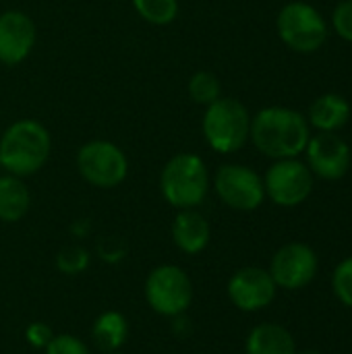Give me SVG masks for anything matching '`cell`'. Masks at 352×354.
<instances>
[{"label": "cell", "mask_w": 352, "mask_h": 354, "mask_svg": "<svg viewBox=\"0 0 352 354\" xmlns=\"http://www.w3.org/2000/svg\"><path fill=\"white\" fill-rule=\"evenodd\" d=\"M249 139L253 145L272 160L299 158L309 139V122L299 110L284 106H270L251 116Z\"/></svg>", "instance_id": "cell-1"}, {"label": "cell", "mask_w": 352, "mask_h": 354, "mask_svg": "<svg viewBox=\"0 0 352 354\" xmlns=\"http://www.w3.org/2000/svg\"><path fill=\"white\" fill-rule=\"evenodd\" d=\"M52 153L48 129L33 120L21 118L8 124L0 137V164L6 174L25 178L39 172Z\"/></svg>", "instance_id": "cell-2"}, {"label": "cell", "mask_w": 352, "mask_h": 354, "mask_svg": "<svg viewBox=\"0 0 352 354\" xmlns=\"http://www.w3.org/2000/svg\"><path fill=\"white\" fill-rule=\"evenodd\" d=\"M210 191V172L197 153L172 156L160 172V193L176 209H195Z\"/></svg>", "instance_id": "cell-3"}, {"label": "cell", "mask_w": 352, "mask_h": 354, "mask_svg": "<svg viewBox=\"0 0 352 354\" xmlns=\"http://www.w3.org/2000/svg\"><path fill=\"white\" fill-rule=\"evenodd\" d=\"M201 131L214 151L234 153L249 141L251 114L243 102L234 97H220L205 108Z\"/></svg>", "instance_id": "cell-4"}, {"label": "cell", "mask_w": 352, "mask_h": 354, "mask_svg": "<svg viewBox=\"0 0 352 354\" xmlns=\"http://www.w3.org/2000/svg\"><path fill=\"white\" fill-rule=\"evenodd\" d=\"M280 39L299 54L317 52L328 39V23L324 15L307 2H288L276 19Z\"/></svg>", "instance_id": "cell-5"}, {"label": "cell", "mask_w": 352, "mask_h": 354, "mask_svg": "<svg viewBox=\"0 0 352 354\" xmlns=\"http://www.w3.org/2000/svg\"><path fill=\"white\" fill-rule=\"evenodd\" d=\"M77 170L81 178L98 189H114L124 183L129 174L127 153L112 141L93 139L79 147Z\"/></svg>", "instance_id": "cell-6"}, {"label": "cell", "mask_w": 352, "mask_h": 354, "mask_svg": "<svg viewBox=\"0 0 352 354\" xmlns=\"http://www.w3.org/2000/svg\"><path fill=\"white\" fill-rule=\"evenodd\" d=\"M147 305L164 317L183 315L193 301V282L178 266H160L145 280Z\"/></svg>", "instance_id": "cell-7"}, {"label": "cell", "mask_w": 352, "mask_h": 354, "mask_svg": "<svg viewBox=\"0 0 352 354\" xmlns=\"http://www.w3.org/2000/svg\"><path fill=\"white\" fill-rule=\"evenodd\" d=\"M266 197L280 207H297L309 199L313 191V172L297 158L274 160L263 176Z\"/></svg>", "instance_id": "cell-8"}, {"label": "cell", "mask_w": 352, "mask_h": 354, "mask_svg": "<svg viewBox=\"0 0 352 354\" xmlns=\"http://www.w3.org/2000/svg\"><path fill=\"white\" fill-rule=\"evenodd\" d=\"M214 189L222 203L237 212H253L266 199L263 178L243 164H222L214 176Z\"/></svg>", "instance_id": "cell-9"}, {"label": "cell", "mask_w": 352, "mask_h": 354, "mask_svg": "<svg viewBox=\"0 0 352 354\" xmlns=\"http://www.w3.org/2000/svg\"><path fill=\"white\" fill-rule=\"evenodd\" d=\"M268 272L276 286L286 290H301L317 274V255L305 243H288L276 251Z\"/></svg>", "instance_id": "cell-10"}, {"label": "cell", "mask_w": 352, "mask_h": 354, "mask_svg": "<svg viewBox=\"0 0 352 354\" xmlns=\"http://www.w3.org/2000/svg\"><path fill=\"white\" fill-rule=\"evenodd\" d=\"M307 166L313 176L324 180H340L351 168V147L336 133H317L309 139Z\"/></svg>", "instance_id": "cell-11"}, {"label": "cell", "mask_w": 352, "mask_h": 354, "mask_svg": "<svg viewBox=\"0 0 352 354\" xmlns=\"http://www.w3.org/2000/svg\"><path fill=\"white\" fill-rule=\"evenodd\" d=\"M276 282L268 270L243 268L228 280V299L245 313H255L270 307L276 299Z\"/></svg>", "instance_id": "cell-12"}, {"label": "cell", "mask_w": 352, "mask_h": 354, "mask_svg": "<svg viewBox=\"0 0 352 354\" xmlns=\"http://www.w3.org/2000/svg\"><path fill=\"white\" fill-rule=\"evenodd\" d=\"M37 39V27L33 19L23 10L0 12V64L17 66L33 50Z\"/></svg>", "instance_id": "cell-13"}, {"label": "cell", "mask_w": 352, "mask_h": 354, "mask_svg": "<svg viewBox=\"0 0 352 354\" xmlns=\"http://www.w3.org/2000/svg\"><path fill=\"white\" fill-rule=\"evenodd\" d=\"M210 236H212L210 224L199 212L178 209V214L172 222V241L183 253H187V255L201 253L207 247Z\"/></svg>", "instance_id": "cell-14"}, {"label": "cell", "mask_w": 352, "mask_h": 354, "mask_svg": "<svg viewBox=\"0 0 352 354\" xmlns=\"http://www.w3.org/2000/svg\"><path fill=\"white\" fill-rule=\"evenodd\" d=\"M349 118L351 104L346 102V97L338 93H324L311 104L307 122L319 133H336L349 122Z\"/></svg>", "instance_id": "cell-15"}, {"label": "cell", "mask_w": 352, "mask_h": 354, "mask_svg": "<svg viewBox=\"0 0 352 354\" xmlns=\"http://www.w3.org/2000/svg\"><path fill=\"white\" fill-rule=\"evenodd\" d=\"M247 354H297L293 334L278 324H261L251 330L245 344Z\"/></svg>", "instance_id": "cell-16"}, {"label": "cell", "mask_w": 352, "mask_h": 354, "mask_svg": "<svg viewBox=\"0 0 352 354\" xmlns=\"http://www.w3.org/2000/svg\"><path fill=\"white\" fill-rule=\"evenodd\" d=\"M31 205V195L23 178L12 174H0V220L19 222L25 218Z\"/></svg>", "instance_id": "cell-17"}, {"label": "cell", "mask_w": 352, "mask_h": 354, "mask_svg": "<svg viewBox=\"0 0 352 354\" xmlns=\"http://www.w3.org/2000/svg\"><path fill=\"white\" fill-rule=\"evenodd\" d=\"M91 338L95 346L104 353H118V348L129 338V322L118 311L102 313L91 328Z\"/></svg>", "instance_id": "cell-18"}, {"label": "cell", "mask_w": 352, "mask_h": 354, "mask_svg": "<svg viewBox=\"0 0 352 354\" xmlns=\"http://www.w3.org/2000/svg\"><path fill=\"white\" fill-rule=\"evenodd\" d=\"M187 91L189 97L199 104V106H210L216 100L222 97V83L218 79V75L210 73V71H197L191 75L189 83H187Z\"/></svg>", "instance_id": "cell-19"}, {"label": "cell", "mask_w": 352, "mask_h": 354, "mask_svg": "<svg viewBox=\"0 0 352 354\" xmlns=\"http://www.w3.org/2000/svg\"><path fill=\"white\" fill-rule=\"evenodd\" d=\"M137 15L151 25H170L178 17V0H133Z\"/></svg>", "instance_id": "cell-20"}, {"label": "cell", "mask_w": 352, "mask_h": 354, "mask_svg": "<svg viewBox=\"0 0 352 354\" xmlns=\"http://www.w3.org/2000/svg\"><path fill=\"white\" fill-rule=\"evenodd\" d=\"M56 266H58V270L62 274L77 276V274H81L89 266V253L83 247H79V245H68V247H64L58 253Z\"/></svg>", "instance_id": "cell-21"}, {"label": "cell", "mask_w": 352, "mask_h": 354, "mask_svg": "<svg viewBox=\"0 0 352 354\" xmlns=\"http://www.w3.org/2000/svg\"><path fill=\"white\" fill-rule=\"evenodd\" d=\"M332 288L338 301L352 309V257L336 266L332 276Z\"/></svg>", "instance_id": "cell-22"}, {"label": "cell", "mask_w": 352, "mask_h": 354, "mask_svg": "<svg viewBox=\"0 0 352 354\" xmlns=\"http://www.w3.org/2000/svg\"><path fill=\"white\" fill-rule=\"evenodd\" d=\"M44 351L46 354H89V348L85 346V342L71 334L54 336Z\"/></svg>", "instance_id": "cell-23"}, {"label": "cell", "mask_w": 352, "mask_h": 354, "mask_svg": "<svg viewBox=\"0 0 352 354\" xmlns=\"http://www.w3.org/2000/svg\"><path fill=\"white\" fill-rule=\"evenodd\" d=\"M332 27L342 39L352 44V0H342L336 4L332 12Z\"/></svg>", "instance_id": "cell-24"}, {"label": "cell", "mask_w": 352, "mask_h": 354, "mask_svg": "<svg viewBox=\"0 0 352 354\" xmlns=\"http://www.w3.org/2000/svg\"><path fill=\"white\" fill-rule=\"evenodd\" d=\"M25 338H27V342H29L31 346H35V348H46L48 342L54 338V332H52L50 326H46V324H31V326L27 328V332H25Z\"/></svg>", "instance_id": "cell-25"}, {"label": "cell", "mask_w": 352, "mask_h": 354, "mask_svg": "<svg viewBox=\"0 0 352 354\" xmlns=\"http://www.w3.org/2000/svg\"><path fill=\"white\" fill-rule=\"evenodd\" d=\"M297 354H322V353H317V351H303V353H297Z\"/></svg>", "instance_id": "cell-26"}, {"label": "cell", "mask_w": 352, "mask_h": 354, "mask_svg": "<svg viewBox=\"0 0 352 354\" xmlns=\"http://www.w3.org/2000/svg\"><path fill=\"white\" fill-rule=\"evenodd\" d=\"M104 354H122V353H104Z\"/></svg>", "instance_id": "cell-27"}, {"label": "cell", "mask_w": 352, "mask_h": 354, "mask_svg": "<svg viewBox=\"0 0 352 354\" xmlns=\"http://www.w3.org/2000/svg\"><path fill=\"white\" fill-rule=\"evenodd\" d=\"M0 170H2V164H0Z\"/></svg>", "instance_id": "cell-28"}]
</instances>
